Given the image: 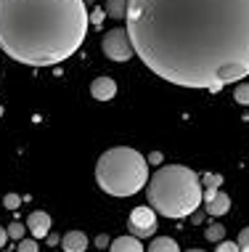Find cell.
Wrapping results in <instances>:
<instances>
[{
  "instance_id": "cell-14",
  "label": "cell",
  "mask_w": 249,
  "mask_h": 252,
  "mask_svg": "<svg viewBox=\"0 0 249 252\" xmlns=\"http://www.w3.org/2000/svg\"><path fill=\"white\" fill-rule=\"evenodd\" d=\"M233 98H236V104L249 106V83H239L233 88Z\"/></svg>"
},
{
  "instance_id": "cell-12",
  "label": "cell",
  "mask_w": 249,
  "mask_h": 252,
  "mask_svg": "<svg viewBox=\"0 0 249 252\" xmlns=\"http://www.w3.org/2000/svg\"><path fill=\"white\" fill-rule=\"evenodd\" d=\"M146 252H180V247H178L175 239H170V236H157V239L149 244Z\"/></svg>"
},
{
  "instance_id": "cell-26",
  "label": "cell",
  "mask_w": 249,
  "mask_h": 252,
  "mask_svg": "<svg viewBox=\"0 0 249 252\" xmlns=\"http://www.w3.org/2000/svg\"><path fill=\"white\" fill-rule=\"evenodd\" d=\"M45 242H48V244H51V247H56V244H58V242H61V239H58V236H56V234H48V236H45Z\"/></svg>"
},
{
  "instance_id": "cell-11",
  "label": "cell",
  "mask_w": 249,
  "mask_h": 252,
  "mask_svg": "<svg viewBox=\"0 0 249 252\" xmlns=\"http://www.w3.org/2000/svg\"><path fill=\"white\" fill-rule=\"evenodd\" d=\"M109 252H146L140 239L136 236H117L111 244H109Z\"/></svg>"
},
{
  "instance_id": "cell-15",
  "label": "cell",
  "mask_w": 249,
  "mask_h": 252,
  "mask_svg": "<svg viewBox=\"0 0 249 252\" xmlns=\"http://www.w3.org/2000/svg\"><path fill=\"white\" fill-rule=\"evenodd\" d=\"M204 236H207L210 242H223V236H225V228H223V223H212V226L204 231Z\"/></svg>"
},
{
  "instance_id": "cell-18",
  "label": "cell",
  "mask_w": 249,
  "mask_h": 252,
  "mask_svg": "<svg viewBox=\"0 0 249 252\" xmlns=\"http://www.w3.org/2000/svg\"><path fill=\"white\" fill-rule=\"evenodd\" d=\"M40 247H37V239H22L19 242V247H16V252H37Z\"/></svg>"
},
{
  "instance_id": "cell-13",
  "label": "cell",
  "mask_w": 249,
  "mask_h": 252,
  "mask_svg": "<svg viewBox=\"0 0 249 252\" xmlns=\"http://www.w3.org/2000/svg\"><path fill=\"white\" fill-rule=\"evenodd\" d=\"M104 11H106V16L109 19H125L127 16V0H106V5H104Z\"/></svg>"
},
{
  "instance_id": "cell-7",
  "label": "cell",
  "mask_w": 249,
  "mask_h": 252,
  "mask_svg": "<svg viewBox=\"0 0 249 252\" xmlns=\"http://www.w3.org/2000/svg\"><path fill=\"white\" fill-rule=\"evenodd\" d=\"M51 215L43 213V210H35V213H29L27 218V231L32 234V239H45V236L51 234Z\"/></svg>"
},
{
  "instance_id": "cell-23",
  "label": "cell",
  "mask_w": 249,
  "mask_h": 252,
  "mask_svg": "<svg viewBox=\"0 0 249 252\" xmlns=\"http://www.w3.org/2000/svg\"><path fill=\"white\" fill-rule=\"evenodd\" d=\"M146 162H149V165H162V154H159V152H151L149 157H146Z\"/></svg>"
},
{
  "instance_id": "cell-3",
  "label": "cell",
  "mask_w": 249,
  "mask_h": 252,
  "mask_svg": "<svg viewBox=\"0 0 249 252\" xmlns=\"http://www.w3.org/2000/svg\"><path fill=\"white\" fill-rule=\"evenodd\" d=\"M201 181L191 167L186 165H165L151 175L146 196H149V207L162 218H188L199 210L201 204Z\"/></svg>"
},
{
  "instance_id": "cell-27",
  "label": "cell",
  "mask_w": 249,
  "mask_h": 252,
  "mask_svg": "<svg viewBox=\"0 0 249 252\" xmlns=\"http://www.w3.org/2000/svg\"><path fill=\"white\" fill-rule=\"evenodd\" d=\"M191 220H194V223H201V220H204V213H194Z\"/></svg>"
},
{
  "instance_id": "cell-28",
  "label": "cell",
  "mask_w": 249,
  "mask_h": 252,
  "mask_svg": "<svg viewBox=\"0 0 249 252\" xmlns=\"http://www.w3.org/2000/svg\"><path fill=\"white\" fill-rule=\"evenodd\" d=\"M188 252H201V250H188Z\"/></svg>"
},
{
  "instance_id": "cell-29",
  "label": "cell",
  "mask_w": 249,
  "mask_h": 252,
  "mask_svg": "<svg viewBox=\"0 0 249 252\" xmlns=\"http://www.w3.org/2000/svg\"><path fill=\"white\" fill-rule=\"evenodd\" d=\"M0 117H3V106H0Z\"/></svg>"
},
{
  "instance_id": "cell-6",
  "label": "cell",
  "mask_w": 249,
  "mask_h": 252,
  "mask_svg": "<svg viewBox=\"0 0 249 252\" xmlns=\"http://www.w3.org/2000/svg\"><path fill=\"white\" fill-rule=\"evenodd\" d=\"M127 231H130V236H136V239H149V236H154V231H157V213H154L151 207H146V204L130 210Z\"/></svg>"
},
{
  "instance_id": "cell-5",
  "label": "cell",
  "mask_w": 249,
  "mask_h": 252,
  "mask_svg": "<svg viewBox=\"0 0 249 252\" xmlns=\"http://www.w3.org/2000/svg\"><path fill=\"white\" fill-rule=\"evenodd\" d=\"M101 48H104L106 59L117 61V64H125V61H130L133 56H136L133 43H130V37H127V30H122V27L106 32V35L101 37Z\"/></svg>"
},
{
  "instance_id": "cell-1",
  "label": "cell",
  "mask_w": 249,
  "mask_h": 252,
  "mask_svg": "<svg viewBox=\"0 0 249 252\" xmlns=\"http://www.w3.org/2000/svg\"><path fill=\"white\" fill-rule=\"evenodd\" d=\"M136 56L180 88L220 93L249 77V0H127Z\"/></svg>"
},
{
  "instance_id": "cell-21",
  "label": "cell",
  "mask_w": 249,
  "mask_h": 252,
  "mask_svg": "<svg viewBox=\"0 0 249 252\" xmlns=\"http://www.w3.org/2000/svg\"><path fill=\"white\" fill-rule=\"evenodd\" d=\"M215 252H239V244L236 242H218V250Z\"/></svg>"
},
{
  "instance_id": "cell-24",
  "label": "cell",
  "mask_w": 249,
  "mask_h": 252,
  "mask_svg": "<svg viewBox=\"0 0 249 252\" xmlns=\"http://www.w3.org/2000/svg\"><path fill=\"white\" fill-rule=\"evenodd\" d=\"M109 236H106V234H101V236H96V247H101V250H104V247H109Z\"/></svg>"
},
{
  "instance_id": "cell-4",
  "label": "cell",
  "mask_w": 249,
  "mask_h": 252,
  "mask_svg": "<svg viewBox=\"0 0 249 252\" xmlns=\"http://www.w3.org/2000/svg\"><path fill=\"white\" fill-rule=\"evenodd\" d=\"M149 162L130 146H114L96 162V183L109 196H133L146 186Z\"/></svg>"
},
{
  "instance_id": "cell-19",
  "label": "cell",
  "mask_w": 249,
  "mask_h": 252,
  "mask_svg": "<svg viewBox=\"0 0 249 252\" xmlns=\"http://www.w3.org/2000/svg\"><path fill=\"white\" fill-rule=\"evenodd\" d=\"M199 181H201V183H204V186H207V189H218V186H220V183H223V178H220V175H210V173H207V175H204V178H199Z\"/></svg>"
},
{
  "instance_id": "cell-20",
  "label": "cell",
  "mask_w": 249,
  "mask_h": 252,
  "mask_svg": "<svg viewBox=\"0 0 249 252\" xmlns=\"http://www.w3.org/2000/svg\"><path fill=\"white\" fill-rule=\"evenodd\" d=\"M236 244H239V252H249V226L239 234V242Z\"/></svg>"
},
{
  "instance_id": "cell-22",
  "label": "cell",
  "mask_w": 249,
  "mask_h": 252,
  "mask_svg": "<svg viewBox=\"0 0 249 252\" xmlns=\"http://www.w3.org/2000/svg\"><path fill=\"white\" fill-rule=\"evenodd\" d=\"M104 13H106L104 8H93V13H90V24H93V27H98L101 22H104Z\"/></svg>"
},
{
  "instance_id": "cell-8",
  "label": "cell",
  "mask_w": 249,
  "mask_h": 252,
  "mask_svg": "<svg viewBox=\"0 0 249 252\" xmlns=\"http://www.w3.org/2000/svg\"><path fill=\"white\" fill-rule=\"evenodd\" d=\"M90 96L96 101H111L117 96V83L111 77H98L90 83Z\"/></svg>"
},
{
  "instance_id": "cell-25",
  "label": "cell",
  "mask_w": 249,
  "mask_h": 252,
  "mask_svg": "<svg viewBox=\"0 0 249 252\" xmlns=\"http://www.w3.org/2000/svg\"><path fill=\"white\" fill-rule=\"evenodd\" d=\"M5 242H8V231H5V228H0V250L5 247Z\"/></svg>"
},
{
  "instance_id": "cell-17",
  "label": "cell",
  "mask_w": 249,
  "mask_h": 252,
  "mask_svg": "<svg viewBox=\"0 0 249 252\" xmlns=\"http://www.w3.org/2000/svg\"><path fill=\"white\" fill-rule=\"evenodd\" d=\"M3 204H5V210H19L22 196H19V194H5V196H3Z\"/></svg>"
},
{
  "instance_id": "cell-16",
  "label": "cell",
  "mask_w": 249,
  "mask_h": 252,
  "mask_svg": "<svg viewBox=\"0 0 249 252\" xmlns=\"http://www.w3.org/2000/svg\"><path fill=\"white\" fill-rule=\"evenodd\" d=\"M5 231H8V239L22 242V239H24V231H27V226H24V223H19V220H13V223H11V226L5 228Z\"/></svg>"
},
{
  "instance_id": "cell-9",
  "label": "cell",
  "mask_w": 249,
  "mask_h": 252,
  "mask_svg": "<svg viewBox=\"0 0 249 252\" xmlns=\"http://www.w3.org/2000/svg\"><path fill=\"white\" fill-rule=\"evenodd\" d=\"M61 247H64V252H85L87 250L85 231H69V234H64Z\"/></svg>"
},
{
  "instance_id": "cell-10",
  "label": "cell",
  "mask_w": 249,
  "mask_h": 252,
  "mask_svg": "<svg viewBox=\"0 0 249 252\" xmlns=\"http://www.w3.org/2000/svg\"><path fill=\"white\" fill-rule=\"evenodd\" d=\"M204 204H207V213H210L212 218H220V215H225L228 210H231V196L218 191L210 202H204Z\"/></svg>"
},
{
  "instance_id": "cell-2",
  "label": "cell",
  "mask_w": 249,
  "mask_h": 252,
  "mask_svg": "<svg viewBox=\"0 0 249 252\" xmlns=\"http://www.w3.org/2000/svg\"><path fill=\"white\" fill-rule=\"evenodd\" d=\"M90 30L85 0H0V51L24 66L75 56Z\"/></svg>"
}]
</instances>
